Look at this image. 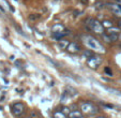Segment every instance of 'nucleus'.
<instances>
[{
    "label": "nucleus",
    "instance_id": "1",
    "mask_svg": "<svg viewBox=\"0 0 121 118\" xmlns=\"http://www.w3.org/2000/svg\"><path fill=\"white\" fill-rule=\"evenodd\" d=\"M84 42L86 43V45L90 48L91 50H93L94 53H98V54H104L106 52L104 46L100 43V42L94 39L91 36H84Z\"/></svg>",
    "mask_w": 121,
    "mask_h": 118
},
{
    "label": "nucleus",
    "instance_id": "2",
    "mask_svg": "<svg viewBox=\"0 0 121 118\" xmlns=\"http://www.w3.org/2000/svg\"><path fill=\"white\" fill-rule=\"evenodd\" d=\"M85 24H86V27H87L88 29L93 31L94 33H96V34H103V32H104V27H103L102 23H100L98 19L88 17L87 19L85 21Z\"/></svg>",
    "mask_w": 121,
    "mask_h": 118
},
{
    "label": "nucleus",
    "instance_id": "3",
    "mask_svg": "<svg viewBox=\"0 0 121 118\" xmlns=\"http://www.w3.org/2000/svg\"><path fill=\"white\" fill-rule=\"evenodd\" d=\"M80 109H82V112L85 113L86 115H95L99 112V109L96 106H94L92 103L90 102H84L80 105Z\"/></svg>",
    "mask_w": 121,
    "mask_h": 118
},
{
    "label": "nucleus",
    "instance_id": "4",
    "mask_svg": "<svg viewBox=\"0 0 121 118\" xmlns=\"http://www.w3.org/2000/svg\"><path fill=\"white\" fill-rule=\"evenodd\" d=\"M101 62H102V59H101L100 57L93 56V55H92V56H90L89 58H87L88 66H89L90 68H92V69H96L101 64Z\"/></svg>",
    "mask_w": 121,
    "mask_h": 118
},
{
    "label": "nucleus",
    "instance_id": "5",
    "mask_svg": "<svg viewBox=\"0 0 121 118\" xmlns=\"http://www.w3.org/2000/svg\"><path fill=\"white\" fill-rule=\"evenodd\" d=\"M65 50H68L69 53H71V54H78V53L82 50V47H80V45L77 44L76 42H70Z\"/></svg>",
    "mask_w": 121,
    "mask_h": 118
},
{
    "label": "nucleus",
    "instance_id": "6",
    "mask_svg": "<svg viewBox=\"0 0 121 118\" xmlns=\"http://www.w3.org/2000/svg\"><path fill=\"white\" fill-rule=\"evenodd\" d=\"M24 109H25V105L21 102L15 103V104H13V106H12V112H13V114L15 116L22 115V114L24 113Z\"/></svg>",
    "mask_w": 121,
    "mask_h": 118
},
{
    "label": "nucleus",
    "instance_id": "7",
    "mask_svg": "<svg viewBox=\"0 0 121 118\" xmlns=\"http://www.w3.org/2000/svg\"><path fill=\"white\" fill-rule=\"evenodd\" d=\"M108 8L112 11V13H114L115 15L121 16V5L120 3H108Z\"/></svg>",
    "mask_w": 121,
    "mask_h": 118
},
{
    "label": "nucleus",
    "instance_id": "8",
    "mask_svg": "<svg viewBox=\"0 0 121 118\" xmlns=\"http://www.w3.org/2000/svg\"><path fill=\"white\" fill-rule=\"evenodd\" d=\"M69 33H70V32L66 31V30H61V31H55L53 36H54V38H56L57 40H60V39H63L64 36H66Z\"/></svg>",
    "mask_w": 121,
    "mask_h": 118
},
{
    "label": "nucleus",
    "instance_id": "9",
    "mask_svg": "<svg viewBox=\"0 0 121 118\" xmlns=\"http://www.w3.org/2000/svg\"><path fill=\"white\" fill-rule=\"evenodd\" d=\"M68 116H69V117H72V118H73V117H82L84 115H82V112L77 111V109H73V111L69 114Z\"/></svg>",
    "mask_w": 121,
    "mask_h": 118
},
{
    "label": "nucleus",
    "instance_id": "10",
    "mask_svg": "<svg viewBox=\"0 0 121 118\" xmlns=\"http://www.w3.org/2000/svg\"><path fill=\"white\" fill-rule=\"evenodd\" d=\"M69 43H70V42L64 40V39H60L59 40V45L61 48H66V46L69 45Z\"/></svg>",
    "mask_w": 121,
    "mask_h": 118
},
{
    "label": "nucleus",
    "instance_id": "11",
    "mask_svg": "<svg viewBox=\"0 0 121 118\" xmlns=\"http://www.w3.org/2000/svg\"><path fill=\"white\" fill-rule=\"evenodd\" d=\"M108 36H109L110 41L112 42H116L117 40H119V34L118 33H107Z\"/></svg>",
    "mask_w": 121,
    "mask_h": 118
},
{
    "label": "nucleus",
    "instance_id": "12",
    "mask_svg": "<svg viewBox=\"0 0 121 118\" xmlns=\"http://www.w3.org/2000/svg\"><path fill=\"white\" fill-rule=\"evenodd\" d=\"M52 30H53V32H55V31H60V30H64V27H63L62 25H60V24H58V25L53 26Z\"/></svg>",
    "mask_w": 121,
    "mask_h": 118
},
{
    "label": "nucleus",
    "instance_id": "13",
    "mask_svg": "<svg viewBox=\"0 0 121 118\" xmlns=\"http://www.w3.org/2000/svg\"><path fill=\"white\" fill-rule=\"evenodd\" d=\"M119 29H120V28L119 27H114V26H112V27H110V28H108V32L107 33H118V32H120L119 31Z\"/></svg>",
    "mask_w": 121,
    "mask_h": 118
},
{
    "label": "nucleus",
    "instance_id": "14",
    "mask_svg": "<svg viewBox=\"0 0 121 118\" xmlns=\"http://www.w3.org/2000/svg\"><path fill=\"white\" fill-rule=\"evenodd\" d=\"M102 25H103V27H104V28H107V29L114 26V25H112V23L110 21H103V22H102Z\"/></svg>",
    "mask_w": 121,
    "mask_h": 118
},
{
    "label": "nucleus",
    "instance_id": "15",
    "mask_svg": "<svg viewBox=\"0 0 121 118\" xmlns=\"http://www.w3.org/2000/svg\"><path fill=\"white\" fill-rule=\"evenodd\" d=\"M54 116H55V117H65V114H63L62 113V112H55V113H54Z\"/></svg>",
    "mask_w": 121,
    "mask_h": 118
},
{
    "label": "nucleus",
    "instance_id": "16",
    "mask_svg": "<svg viewBox=\"0 0 121 118\" xmlns=\"http://www.w3.org/2000/svg\"><path fill=\"white\" fill-rule=\"evenodd\" d=\"M82 55H84L86 58H89L90 56H92V53L90 52V50H85V52L82 53Z\"/></svg>",
    "mask_w": 121,
    "mask_h": 118
},
{
    "label": "nucleus",
    "instance_id": "17",
    "mask_svg": "<svg viewBox=\"0 0 121 118\" xmlns=\"http://www.w3.org/2000/svg\"><path fill=\"white\" fill-rule=\"evenodd\" d=\"M40 17V15H37V16H33V14H31V15L29 16V18L31 19V21H35V19H38V18Z\"/></svg>",
    "mask_w": 121,
    "mask_h": 118
},
{
    "label": "nucleus",
    "instance_id": "18",
    "mask_svg": "<svg viewBox=\"0 0 121 118\" xmlns=\"http://www.w3.org/2000/svg\"><path fill=\"white\" fill-rule=\"evenodd\" d=\"M105 72L107 73L109 76H112V70H110L109 68H105Z\"/></svg>",
    "mask_w": 121,
    "mask_h": 118
},
{
    "label": "nucleus",
    "instance_id": "19",
    "mask_svg": "<svg viewBox=\"0 0 121 118\" xmlns=\"http://www.w3.org/2000/svg\"><path fill=\"white\" fill-rule=\"evenodd\" d=\"M118 27H119V28H120V29H121V18H120V19H119V23H118Z\"/></svg>",
    "mask_w": 121,
    "mask_h": 118
},
{
    "label": "nucleus",
    "instance_id": "20",
    "mask_svg": "<svg viewBox=\"0 0 121 118\" xmlns=\"http://www.w3.org/2000/svg\"><path fill=\"white\" fill-rule=\"evenodd\" d=\"M0 10H1V12H4V10H3V8L0 5Z\"/></svg>",
    "mask_w": 121,
    "mask_h": 118
},
{
    "label": "nucleus",
    "instance_id": "21",
    "mask_svg": "<svg viewBox=\"0 0 121 118\" xmlns=\"http://www.w3.org/2000/svg\"><path fill=\"white\" fill-rule=\"evenodd\" d=\"M119 40L121 41V32H120V34H119Z\"/></svg>",
    "mask_w": 121,
    "mask_h": 118
},
{
    "label": "nucleus",
    "instance_id": "22",
    "mask_svg": "<svg viewBox=\"0 0 121 118\" xmlns=\"http://www.w3.org/2000/svg\"><path fill=\"white\" fill-rule=\"evenodd\" d=\"M120 46H121V44H120Z\"/></svg>",
    "mask_w": 121,
    "mask_h": 118
}]
</instances>
